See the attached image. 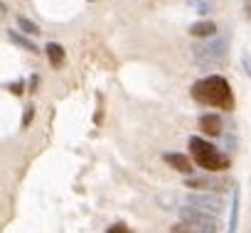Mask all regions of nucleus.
Here are the masks:
<instances>
[{
	"mask_svg": "<svg viewBox=\"0 0 251 233\" xmlns=\"http://www.w3.org/2000/svg\"><path fill=\"white\" fill-rule=\"evenodd\" d=\"M244 13H246V18H251V3H246V5H244Z\"/></svg>",
	"mask_w": 251,
	"mask_h": 233,
	"instance_id": "obj_21",
	"label": "nucleus"
},
{
	"mask_svg": "<svg viewBox=\"0 0 251 233\" xmlns=\"http://www.w3.org/2000/svg\"><path fill=\"white\" fill-rule=\"evenodd\" d=\"M163 160H165L173 169H177L180 174L192 177V172H195V167H192L190 157H187V155H182V152H165V155H163Z\"/></svg>",
	"mask_w": 251,
	"mask_h": 233,
	"instance_id": "obj_7",
	"label": "nucleus"
},
{
	"mask_svg": "<svg viewBox=\"0 0 251 233\" xmlns=\"http://www.w3.org/2000/svg\"><path fill=\"white\" fill-rule=\"evenodd\" d=\"M226 54H229V42L224 37H212V40H204L192 47V59L200 69L222 66L226 62Z\"/></svg>",
	"mask_w": 251,
	"mask_h": 233,
	"instance_id": "obj_3",
	"label": "nucleus"
},
{
	"mask_svg": "<svg viewBox=\"0 0 251 233\" xmlns=\"http://www.w3.org/2000/svg\"><path fill=\"white\" fill-rule=\"evenodd\" d=\"M241 66H244V71L251 76V52H244V54H241Z\"/></svg>",
	"mask_w": 251,
	"mask_h": 233,
	"instance_id": "obj_16",
	"label": "nucleus"
},
{
	"mask_svg": "<svg viewBox=\"0 0 251 233\" xmlns=\"http://www.w3.org/2000/svg\"><path fill=\"white\" fill-rule=\"evenodd\" d=\"M239 204H241V191H239V187H234L231 209H229V233H236V228H239Z\"/></svg>",
	"mask_w": 251,
	"mask_h": 233,
	"instance_id": "obj_10",
	"label": "nucleus"
},
{
	"mask_svg": "<svg viewBox=\"0 0 251 233\" xmlns=\"http://www.w3.org/2000/svg\"><path fill=\"white\" fill-rule=\"evenodd\" d=\"M15 20H18V27L23 30V35H40L37 22H32L30 18H25V15H15Z\"/></svg>",
	"mask_w": 251,
	"mask_h": 233,
	"instance_id": "obj_13",
	"label": "nucleus"
},
{
	"mask_svg": "<svg viewBox=\"0 0 251 233\" xmlns=\"http://www.w3.org/2000/svg\"><path fill=\"white\" fill-rule=\"evenodd\" d=\"M185 206L200 211V213H207V216H219L224 211V199L219 194H207V191H197V194H190L185 199Z\"/></svg>",
	"mask_w": 251,
	"mask_h": 233,
	"instance_id": "obj_6",
	"label": "nucleus"
},
{
	"mask_svg": "<svg viewBox=\"0 0 251 233\" xmlns=\"http://www.w3.org/2000/svg\"><path fill=\"white\" fill-rule=\"evenodd\" d=\"M106 233H133V231L126 226V223H113V226L106 228Z\"/></svg>",
	"mask_w": 251,
	"mask_h": 233,
	"instance_id": "obj_15",
	"label": "nucleus"
},
{
	"mask_svg": "<svg viewBox=\"0 0 251 233\" xmlns=\"http://www.w3.org/2000/svg\"><path fill=\"white\" fill-rule=\"evenodd\" d=\"M190 35L197 40H212L217 35V25L212 20H200V22L190 25Z\"/></svg>",
	"mask_w": 251,
	"mask_h": 233,
	"instance_id": "obj_9",
	"label": "nucleus"
},
{
	"mask_svg": "<svg viewBox=\"0 0 251 233\" xmlns=\"http://www.w3.org/2000/svg\"><path fill=\"white\" fill-rule=\"evenodd\" d=\"M187 145H190V155H192V160H195L207 174H209V172H222V169H229V167H231L229 155L219 152L209 140H202V138L192 135Z\"/></svg>",
	"mask_w": 251,
	"mask_h": 233,
	"instance_id": "obj_2",
	"label": "nucleus"
},
{
	"mask_svg": "<svg viewBox=\"0 0 251 233\" xmlns=\"http://www.w3.org/2000/svg\"><path fill=\"white\" fill-rule=\"evenodd\" d=\"M192 98L202 106L219 108V110H231L234 108L231 86L224 76H217V74H209V76L195 81L192 84Z\"/></svg>",
	"mask_w": 251,
	"mask_h": 233,
	"instance_id": "obj_1",
	"label": "nucleus"
},
{
	"mask_svg": "<svg viewBox=\"0 0 251 233\" xmlns=\"http://www.w3.org/2000/svg\"><path fill=\"white\" fill-rule=\"evenodd\" d=\"M170 233H195L190 226H185V223H177V226H173L170 228Z\"/></svg>",
	"mask_w": 251,
	"mask_h": 233,
	"instance_id": "obj_18",
	"label": "nucleus"
},
{
	"mask_svg": "<svg viewBox=\"0 0 251 233\" xmlns=\"http://www.w3.org/2000/svg\"><path fill=\"white\" fill-rule=\"evenodd\" d=\"M180 218L185 226H190L195 233H217L219 231V218L217 216H207V213H200L190 206H182L180 209Z\"/></svg>",
	"mask_w": 251,
	"mask_h": 233,
	"instance_id": "obj_5",
	"label": "nucleus"
},
{
	"mask_svg": "<svg viewBox=\"0 0 251 233\" xmlns=\"http://www.w3.org/2000/svg\"><path fill=\"white\" fill-rule=\"evenodd\" d=\"M197 10H200V15H204L207 10H212V5L209 3H197Z\"/></svg>",
	"mask_w": 251,
	"mask_h": 233,
	"instance_id": "obj_20",
	"label": "nucleus"
},
{
	"mask_svg": "<svg viewBox=\"0 0 251 233\" xmlns=\"http://www.w3.org/2000/svg\"><path fill=\"white\" fill-rule=\"evenodd\" d=\"M185 187L197 189V191H207V194H222V191H234V179L229 177H214V174H204V177H187Z\"/></svg>",
	"mask_w": 251,
	"mask_h": 233,
	"instance_id": "obj_4",
	"label": "nucleus"
},
{
	"mask_svg": "<svg viewBox=\"0 0 251 233\" xmlns=\"http://www.w3.org/2000/svg\"><path fill=\"white\" fill-rule=\"evenodd\" d=\"M8 40L13 42V44H18L20 49H27L30 54H40V49H37V44L32 42V40H27L23 32H18V30H10L8 32Z\"/></svg>",
	"mask_w": 251,
	"mask_h": 233,
	"instance_id": "obj_12",
	"label": "nucleus"
},
{
	"mask_svg": "<svg viewBox=\"0 0 251 233\" xmlns=\"http://www.w3.org/2000/svg\"><path fill=\"white\" fill-rule=\"evenodd\" d=\"M32 118H35V106L30 103V106H25V110H23V123H20V128H30Z\"/></svg>",
	"mask_w": 251,
	"mask_h": 233,
	"instance_id": "obj_14",
	"label": "nucleus"
},
{
	"mask_svg": "<svg viewBox=\"0 0 251 233\" xmlns=\"http://www.w3.org/2000/svg\"><path fill=\"white\" fill-rule=\"evenodd\" d=\"M3 10H5V5H3V3H0V13H3Z\"/></svg>",
	"mask_w": 251,
	"mask_h": 233,
	"instance_id": "obj_22",
	"label": "nucleus"
},
{
	"mask_svg": "<svg viewBox=\"0 0 251 233\" xmlns=\"http://www.w3.org/2000/svg\"><path fill=\"white\" fill-rule=\"evenodd\" d=\"M200 130L209 138H217L222 135V118L217 113H204L202 118H200Z\"/></svg>",
	"mask_w": 251,
	"mask_h": 233,
	"instance_id": "obj_8",
	"label": "nucleus"
},
{
	"mask_svg": "<svg viewBox=\"0 0 251 233\" xmlns=\"http://www.w3.org/2000/svg\"><path fill=\"white\" fill-rule=\"evenodd\" d=\"M45 54H47V59H50L52 66H62V64L67 62V52H64V47L57 44V42H50V44L45 47Z\"/></svg>",
	"mask_w": 251,
	"mask_h": 233,
	"instance_id": "obj_11",
	"label": "nucleus"
},
{
	"mask_svg": "<svg viewBox=\"0 0 251 233\" xmlns=\"http://www.w3.org/2000/svg\"><path fill=\"white\" fill-rule=\"evenodd\" d=\"M8 88L15 93V96H23L25 93V84L23 81H15V84H8Z\"/></svg>",
	"mask_w": 251,
	"mask_h": 233,
	"instance_id": "obj_17",
	"label": "nucleus"
},
{
	"mask_svg": "<svg viewBox=\"0 0 251 233\" xmlns=\"http://www.w3.org/2000/svg\"><path fill=\"white\" fill-rule=\"evenodd\" d=\"M27 86H30V93H35V91H37V86H40V76H37V74H32V79L27 81Z\"/></svg>",
	"mask_w": 251,
	"mask_h": 233,
	"instance_id": "obj_19",
	"label": "nucleus"
}]
</instances>
